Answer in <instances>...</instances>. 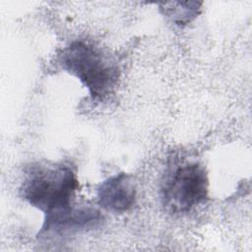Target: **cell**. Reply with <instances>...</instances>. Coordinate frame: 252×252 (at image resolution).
Here are the masks:
<instances>
[{
	"mask_svg": "<svg viewBox=\"0 0 252 252\" xmlns=\"http://www.w3.org/2000/svg\"><path fill=\"white\" fill-rule=\"evenodd\" d=\"M79 183L72 165L65 162H33L24 176V199L41 211L44 218L72 208Z\"/></svg>",
	"mask_w": 252,
	"mask_h": 252,
	"instance_id": "1",
	"label": "cell"
},
{
	"mask_svg": "<svg viewBox=\"0 0 252 252\" xmlns=\"http://www.w3.org/2000/svg\"><path fill=\"white\" fill-rule=\"evenodd\" d=\"M61 67L77 77L93 99H104L118 85L120 69L117 62L100 48L84 40L69 43L59 54Z\"/></svg>",
	"mask_w": 252,
	"mask_h": 252,
	"instance_id": "2",
	"label": "cell"
},
{
	"mask_svg": "<svg viewBox=\"0 0 252 252\" xmlns=\"http://www.w3.org/2000/svg\"><path fill=\"white\" fill-rule=\"evenodd\" d=\"M209 178L205 167L189 162L176 167L168 174L161 187L164 208L172 214L190 212L208 197Z\"/></svg>",
	"mask_w": 252,
	"mask_h": 252,
	"instance_id": "3",
	"label": "cell"
},
{
	"mask_svg": "<svg viewBox=\"0 0 252 252\" xmlns=\"http://www.w3.org/2000/svg\"><path fill=\"white\" fill-rule=\"evenodd\" d=\"M102 216L94 208L73 206L66 212L44 218L37 237L53 239L73 235L80 231L95 228L102 220Z\"/></svg>",
	"mask_w": 252,
	"mask_h": 252,
	"instance_id": "4",
	"label": "cell"
},
{
	"mask_svg": "<svg viewBox=\"0 0 252 252\" xmlns=\"http://www.w3.org/2000/svg\"><path fill=\"white\" fill-rule=\"evenodd\" d=\"M98 205L112 213H125L136 202V187L130 175L121 172L108 177L96 190Z\"/></svg>",
	"mask_w": 252,
	"mask_h": 252,
	"instance_id": "5",
	"label": "cell"
},
{
	"mask_svg": "<svg viewBox=\"0 0 252 252\" xmlns=\"http://www.w3.org/2000/svg\"><path fill=\"white\" fill-rule=\"evenodd\" d=\"M178 7H166L163 8L165 11V15L169 17L176 25H185L193 20L200 12V5L199 2H186L185 7L184 3L176 2Z\"/></svg>",
	"mask_w": 252,
	"mask_h": 252,
	"instance_id": "6",
	"label": "cell"
}]
</instances>
